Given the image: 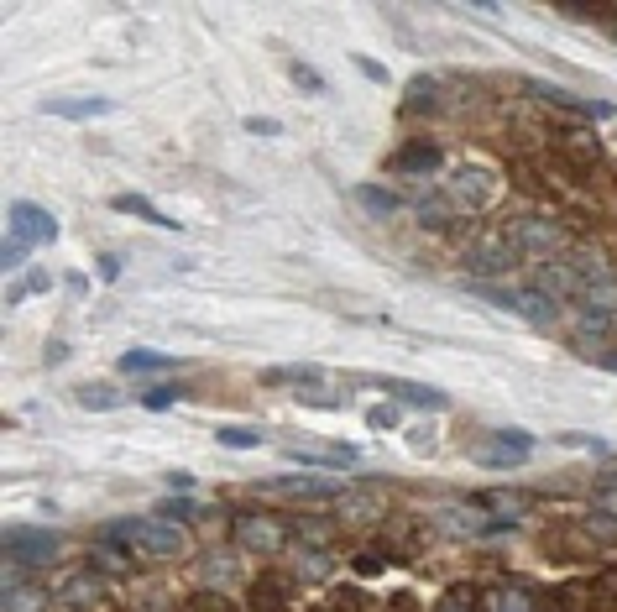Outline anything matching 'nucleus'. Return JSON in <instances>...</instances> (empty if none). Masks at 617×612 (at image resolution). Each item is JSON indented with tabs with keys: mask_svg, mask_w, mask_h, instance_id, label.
<instances>
[{
	"mask_svg": "<svg viewBox=\"0 0 617 612\" xmlns=\"http://www.w3.org/2000/svg\"><path fill=\"white\" fill-rule=\"evenodd\" d=\"M293 79H299V84L309 89V95H319V89H325V79H319V74H314L309 63H293Z\"/></svg>",
	"mask_w": 617,
	"mask_h": 612,
	"instance_id": "f704fd0d",
	"label": "nucleus"
},
{
	"mask_svg": "<svg viewBox=\"0 0 617 612\" xmlns=\"http://www.w3.org/2000/svg\"><path fill=\"white\" fill-rule=\"evenodd\" d=\"M529 95H539V100H550V105H560V110H570V116H581V121H612V116H617V105H607V100H586V95H570V89H555V84H539V79H529Z\"/></svg>",
	"mask_w": 617,
	"mask_h": 612,
	"instance_id": "9d476101",
	"label": "nucleus"
},
{
	"mask_svg": "<svg viewBox=\"0 0 617 612\" xmlns=\"http://www.w3.org/2000/svg\"><path fill=\"white\" fill-rule=\"evenodd\" d=\"M246 131H257V136H278L283 126L272 121V116H251V121H246Z\"/></svg>",
	"mask_w": 617,
	"mask_h": 612,
	"instance_id": "4c0bfd02",
	"label": "nucleus"
},
{
	"mask_svg": "<svg viewBox=\"0 0 617 612\" xmlns=\"http://www.w3.org/2000/svg\"><path fill=\"white\" fill-rule=\"evenodd\" d=\"M555 147L560 152H570V157H576V163H597V131H586V126H565L560 136H555Z\"/></svg>",
	"mask_w": 617,
	"mask_h": 612,
	"instance_id": "dca6fc26",
	"label": "nucleus"
},
{
	"mask_svg": "<svg viewBox=\"0 0 617 612\" xmlns=\"http://www.w3.org/2000/svg\"><path fill=\"white\" fill-rule=\"evenodd\" d=\"M48 110L53 116H63V121H95V116H110V100H48Z\"/></svg>",
	"mask_w": 617,
	"mask_h": 612,
	"instance_id": "6ab92c4d",
	"label": "nucleus"
},
{
	"mask_svg": "<svg viewBox=\"0 0 617 612\" xmlns=\"http://www.w3.org/2000/svg\"><path fill=\"white\" fill-rule=\"evenodd\" d=\"M42 607V592H27V581H16L6 571V612H37Z\"/></svg>",
	"mask_w": 617,
	"mask_h": 612,
	"instance_id": "393cba45",
	"label": "nucleus"
},
{
	"mask_svg": "<svg viewBox=\"0 0 617 612\" xmlns=\"http://www.w3.org/2000/svg\"><path fill=\"white\" fill-rule=\"evenodd\" d=\"M508 241L518 246V257H544L550 262V252H560V225L544 220V215H513L508 220Z\"/></svg>",
	"mask_w": 617,
	"mask_h": 612,
	"instance_id": "39448f33",
	"label": "nucleus"
},
{
	"mask_svg": "<svg viewBox=\"0 0 617 612\" xmlns=\"http://www.w3.org/2000/svg\"><path fill=\"white\" fill-rule=\"evenodd\" d=\"M293 461H309V466H325V471H351L361 456L351 445H330V450H293Z\"/></svg>",
	"mask_w": 617,
	"mask_h": 612,
	"instance_id": "a211bd4d",
	"label": "nucleus"
},
{
	"mask_svg": "<svg viewBox=\"0 0 617 612\" xmlns=\"http://www.w3.org/2000/svg\"><path fill=\"white\" fill-rule=\"evenodd\" d=\"M476 293H482L487 304H497V309H513L518 320H529V325H555V320H560V304L550 299V293H539L534 283H529V288H497V283H476Z\"/></svg>",
	"mask_w": 617,
	"mask_h": 612,
	"instance_id": "7ed1b4c3",
	"label": "nucleus"
},
{
	"mask_svg": "<svg viewBox=\"0 0 617 612\" xmlns=\"http://www.w3.org/2000/svg\"><path fill=\"white\" fill-rule=\"evenodd\" d=\"M581 356H591V361H597V367L617 372V346H607V340H597V346H581Z\"/></svg>",
	"mask_w": 617,
	"mask_h": 612,
	"instance_id": "2f4dec72",
	"label": "nucleus"
},
{
	"mask_svg": "<svg viewBox=\"0 0 617 612\" xmlns=\"http://www.w3.org/2000/svg\"><path fill=\"white\" fill-rule=\"evenodd\" d=\"M356 204H361V210H367V215H398V194L393 189H382V184H361L356 189Z\"/></svg>",
	"mask_w": 617,
	"mask_h": 612,
	"instance_id": "412c9836",
	"label": "nucleus"
},
{
	"mask_svg": "<svg viewBox=\"0 0 617 612\" xmlns=\"http://www.w3.org/2000/svg\"><path fill=\"white\" fill-rule=\"evenodd\" d=\"M42 288H48V272H32V278H27V283H16V288L6 293V299H11V304H21L27 293H42Z\"/></svg>",
	"mask_w": 617,
	"mask_h": 612,
	"instance_id": "473e14b6",
	"label": "nucleus"
},
{
	"mask_svg": "<svg viewBox=\"0 0 617 612\" xmlns=\"http://www.w3.org/2000/svg\"><path fill=\"white\" fill-rule=\"evenodd\" d=\"M220 445H231V450H251V445H262V435H257V429H220Z\"/></svg>",
	"mask_w": 617,
	"mask_h": 612,
	"instance_id": "7c9ffc66",
	"label": "nucleus"
},
{
	"mask_svg": "<svg viewBox=\"0 0 617 612\" xmlns=\"http://www.w3.org/2000/svg\"><path fill=\"white\" fill-rule=\"evenodd\" d=\"M434 100H440V79L419 74L414 84H408V95H403V110H424V105H434Z\"/></svg>",
	"mask_w": 617,
	"mask_h": 612,
	"instance_id": "bb28decb",
	"label": "nucleus"
},
{
	"mask_svg": "<svg viewBox=\"0 0 617 612\" xmlns=\"http://www.w3.org/2000/svg\"><path fill=\"white\" fill-rule=\"evenodd\" d=\"M231 544L236 550H251V555H278L288 544V524L278 513H262V508H241L231 518Z\"/></svg>",
	"mask_w": 617,
	"mask_h": 612,
	"instance_id": "f03ea898",
	"label": "nucleus"
},
{
	"mask_svg": "<svg viewBox=\"0 0 617 612\" xmlns=\"http://www.w3.org/2000/svg\"><path fill=\"white\" fill-rule=\"evenodd\" d=\"M142 403H147V408H168V403H173V388H152Z\"/></svg>",
	"mask_w": 617,
	"mask_h": 612,
	"instance_id": "ea45409f",
	"label": "nucleus"
},
{
	"mask_svg": "<svg viewBox=\"0 0 617 612\" xmlns=\"http://www.w3.org/2000/svg\"><path fill=\"white\" fill-rule=\"evenodd\" d=\"M356 68H361V74H367V79H377V84H387V68H382L377 58H356Z\"/></svg>",
	"mask_w": 617,
	"mask_h": 612,
	"instance_id": "58836bf2",
	"label": "nucleus"
},
{
	"mask_svg": "<svg viewBox=\"0 0 617 612\" xmlns=\"http://www.w3.org/2000/svg\"><path fill=\"white\" fill-rule=\"evenodd\" d=\"M79 403H84V408H116L121 393L105 388V382H89V388H79Z\"/></svg>",
	"mask_w": 617,
	"mask_h": 612,
	"instance_id": "cd10ccee",
	"label": "nucleus"
},
{
	"mask_svg": "<svg viewBox=\"0 0 617 612\" xmlns=\"http://www.w3.org/2000/svg\"><path fill=\"white\" fill-rule=\"evenodd\" d=\"M58 534H42V529H27V524H16L6 529V565H16V571H32V565H48L58 560Z\"/></svg>",
	"mask_w": 617,
	"mask_h": 612,
	"instance_id": "423d86ee",
	"label": "nucleus"
},
{
	"mask_svg": "<svg viewBox=\"0 0 617 612\" xmlns=\"http://www.w3.org/2000/svg\"><path fill=\"white\" fill-rule=\"evenodd\" d=\"M476 607L482 612H534V597H529V586L502 581V586H487V592L476 597Z\"/></svg>",
	"mask_w": 617,
	"mask_h": 612,
	"instance_id": "ddd939ff",
	"label": "nucleus"
},
{
	"mask_svg": "<svg viewBox=\"0 0 617 612\" xmlns=\"http://www.w3.org/2000/svg\"><path fill=\"white\" fill-rule=\"evenodd\" d=\"M27 252H32V241L6 231V246H0V267H6V272H11V267H21V262H27Z\"/></svg>",
	"mask_w": 617,
	"mask_h": 612,
	"instance_id": "c85d7f7f",
	"label": "nucleus"
},
{
	"mask_svg": "<svg viewBox=\"0 0 617 612\" xmlns=\"http://www.w3.org/2000/svg\"><path fill=\"white\" fill-rule=\"evenodd\" d=\"M116 367H121V372H173V356H163V351H142V346H136V351H126V356L116 361Z\"/></svg>",
	"mask_w": 617,
	"mask_h": 612,
	"instance_id": "5701e85b",
	"label": "nucleus"
},
{
	"mask_svg": "<svg viewBox=\"0 0 617 612\" xmlns=\"http://www.w3.org/2000/svg\"><path fill=\"white\" fill-rule=\"evenodd\" d=\"M387 393L403 398V403H419V408H445V393H440V388H424V382H403V377H393V382H387Z\"/></svg>",
	"mask_w": 617,
	"mask_h": 612,
	"instance_id": "aec40b11",
	"label": "nucleus"
},
{
	"mask_svg": "<svg viewBox=\"0 0 617 612\" xmlns=\"http://www.w3.org/2000/svg\"><path fill=\"white\" fill-rule=\"evenodd\" d=\"M414 215H419V225H434V231H440V225L455 220V204H450L445 194H424V199L414 204Z\"/></svg>",
	"mask_w": 617,
	"mask_h": 612,
	"instance_id": "4be33fe9",
	"label": "nucleus"
},
{
	"mask_svg": "<svg viewBox=\"0 0 617 612\" xmlns=\"http://www.w3.org/2000/svg\"><path fill=\"white\" fill-rule=\"evenodd\" d=\"M262 492H288V497H335V482H319V476H272L262 482Z\"/></svg>",
	"mask_w": 617,
	"mask_h": 612,
	"instance_id": "2eb2a0df",
	"label": "nucleus"
},
{
	"mask_svg": "<svg viewBox=\"0 0 617 612\" xmlns=\"http://www.w3.org/2000/svg\"><path fill=\"white\" fill-rule=\"evenodd\" d=\"M534 288L539 293H550V299L560 304V299H586V288H591V278L581 272V262L576 257H550V262H539V272H534Z\"/></svg>",
	"mask_w": 617,
	"mask_h": 612,
	"instance_id": "0eeeda50",
	"label": "nucleus"
},
{
	"mask_svg": "<svg viewBox=\"0 0 617 612\" xmlns=\"http://www.w3.org/2000/svg\"><path fill=\"white\" fill-rule=\"evenodd\" d=\"M393 168L408 173V178H424V173L440 168V147H434L429 136H414V142H403V147L393 152Z\"/></svg>",
	"mask_w": 617,
	"mask_h": 612,
	"instance_id": "f8f14e48",
	"label": "nucleus"
},
{
	"mask_svg": "<svg viewBox=\"0 0 617 612\" xmlns=\"http://www.w3.org/2000/svg\"><path fill=\"white\" fill-rule=\"evenodd\" d=\"M283 602H288L283 581H257V586H251V607H257V612H283Z\"/></svg>",
	"mask_w": 617,
	"mask_h": 612,
	"instance_id": "a878e982",
	"label": "nucleus"
},
{
	"mask_svg": "<svg viewBox=\"0 0 617 612\" xmlns=\"http://www.w3.org/2000/svg\"><path fill=\"white\" fill-rule=\"evenodd\" d=\"M440 194L455 204V215H476V210H487V204H492V194H497V178H492L487 168L466 163V168H450V173H445Z\"/></svg>",
	"mask_w": 617,
	"mask_h": 612,
	"instance_id": "20e7f679",
	"label": "nucleus"
},
{
	"mask_svg": "<svg viewBox=\"0 0 617 612\" xmlns=\"http://www.w3.org/2000/svg\"><path fill=\"white\" fill-rule=\"evenodd\" d=\"M116 539H126V550L131 555H142V560H178L189 550V529L184 524H173V518L163 513H136V518H121L116 529H110Z\"/></svg>",
	"mask_w": 617,
	"mask_h": 612,
	"instance_id": "f257e3e1",
	"label": "nucleus"
},
{
	"mask_svg": "<svg viewBox=\"0 0 617 612\" xmlns=\"http://www.w3.org/2000/svg\"><path fill=\"white\" fill-rule=\"evenodd\" d=\"M116 210H126V215H142V220H152V225H163V231H173V220H168L163 210H157L152 199H142V194H121V199H116Z\"/></svg>",
	"mask_w": 617,
	"mask_h": 612,
	"instance_id": "b1692460",
	"label": "nucleus"
},
{
	"mask_svg": "<svg viewBox=\"0 0 617 612\" xmlns=\"http://www.w3.org/2000/svg\"><path fill=\"white\" fill-rule=\"evenodd\" d=\"M100 586H105V576L100 571H79V576H68L63 581V592H58V607H95L100 602Z\"/></svg>",
	"mask_w": 617,
	"mask_h": 612,
	"instance_id": "4468645a",
	"label": "nucleus"
},
{
	"mask_svg": "<svg viewBox=\"0 0 617 612\" xmlns=\"http://www.w3.org/2000/svg\"><path fill=\"white\" fill-rule=\"evenodd\" d=\"M6 231H11V236H27L32 246H42V241H58V220L42 210V204L16 199L11 210H6Z\"/></svg>",
	"mask_w": 617,
	"mask_h": 612,
	"instance_id": "1a4fd4ad",
	"label": "nucleus"
},
{
	"mask_svg": "<svg viewBox=\"0 0 617 612\" xmlns=\"http://www.w3.org/2000/svg\"><path fill=\"white\" fill-rule=\"evenodd\" d=\"M367 424H372V429H393V424H398V408H393V403L367 408Z\"/></svg>",
	"mask_w": 617,
	"mask_h": 612,
	"instance_id": "72a5a7b5",
	"label": "nucleus"
},
{
	"mask_svg": "<svg viewBox=\"0 0 617 612\" xmlns=\"http://www.w3.org/2000/svg\"><path fill=\"white\" fill-rule=\"evenodd\" d=\"M204 571H210V576H225V581H231V576H236V565H231V560H220V555H204Z\"/></svg>",
	"mask_w": 617,
	"mask_h": 612,
	"instance_id": "e433bc0d",
	"label": "nucleus"
},
{
	"mask_svg": "<svg viewBox=\"0 0 617 612\" xmlns=\"http://www.w3.org/2000/svg\"><path fill=\"white\" fill-rule=\"evenodd\" d=\"M523 257H518V246L502 236V241H476L471 252H466V272L476 283H497V278H508V272L518 267Z\"/></svg>",
	"mask_w": 617,
	"mask_h": 612,
	"instance_id": "6e6552de",
	"label": "nucleus"
},
{
	"mask_svg": "<svg viewBox=\"0 0 617 612\" xmlns=\"http://www.w3.org/2000/svg\"><path fill=\"white\" fill-rule=\"evenodd\" d=\"M434 612H482V607H476L471 597H461V592H455V597H445V602L434 607Z\"/></svg>",
	"mask_w": 617,
	"mask_h": 612,
	"instance_id": "c9c22d12",
	"label": "nucleus"
},
{
	"mask_svg": "<svg viewBox=\"0 0 617 612\" xmlns=\"http://www.w3.org/2000/svg\"><path fill=\"white\" fill-rule=\"evenodd\" d=\"M586 534H591V539H607V544H617V518H612V513H602V508H597V513H586Z\"/></svg>",
	"mask_w": 617,
	"mask_h": 612,
	"instance_id": "c756f323",
	"label": "nucleus"
},
{
	"mask_svg": "<svg viewBox=\"0 0 617 612\" xmlns=\"http://www.w3.org/2000/svg\"><path fill=\"white\" fill-rule=\"evenodd\" d=\"M529 456H534V440L523 435V429H492V435H487V450H482V461L497 466V471L523 466Z\"/></svg>",
	"mask_w": 617,
	"mask_h": 612,
	"instance_id": "9b49d317",
	"label": "nucleus"
},
{
	"mask_svg": "<svg viewBox=\"0 0 617 612\" xmlns=\"http://www.w3.org/2000/svg\"><path fill=\"white\" fill-rule=\"evenodd\" d=\"M89 560H95V571H110V576H126L136 555L126 550V544H116V534H110V539H100V544H95V550H89Z\"/></svg>",
	"mask_w": 617,
	"mask_h": 612,
	"instance_id": "f3484780",
	"label": "nucleus"
}]
</instances>
